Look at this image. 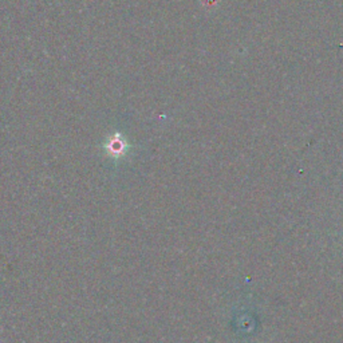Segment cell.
<instances>
[{
  "instance_id": "obj_1",
  "label": "cell",
  "mask_w": 343,
  "mask_h": 343,
  "mask_svg": "<svg viewBox=\"0 0 343 343\" xmlns=\"http://www.w3.org/2000/svg\"><path fill=\"white\" fill-rule=\"evenodd\" d=\"M128 149H129V145L120 133L113 136L108 144V150L114 157H121V156L125 154Z\"/></svg>"
}]
</instances>
